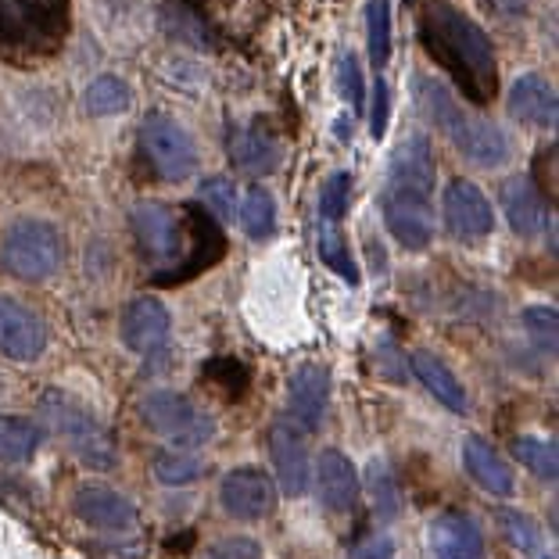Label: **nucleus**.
Wrapping results in <instances>:
<instances>
[{
	"mask_svg": "<svg viewBox=\"0 0 559 559\" xmlns=\"http://www.w3.org/2000/svg\"><path fill=\"white\" fill-rule=\"evenodd\" d=\"M419 44L444 72H452L455 86L469 105H488L499 91V69H495L491 40L474 19H466L449 0H424L419 4Z\"/></svg>",
	"mask_w": 559,
	"mask_h": 559,
	"instance_id": "1",
	"label": "nucleus"
},
{
	"mask_svg": "<svg viewBox=\"0 0 559 559\" xmlns=\"http://www.w3.org/2000/svg\"><path fill=\"white\" fill-rule=\"evenodd\" d=\"M416 97L424 100V111L430 116V122L452 140L455 151H463L466 162L480 165V169H499V165L510 158V140H506L499 126L474 116V111H466L460 100L449 94L444 83L419 75Z\"/></svg>",
	"mask_w": 559,
	"mask_h": 559,
	"instance_id": "2",
	"label": "nucleus"
},
{
	"mask_svg": "<svg viewBox=\"0 0 559 559\" xmlns=\"http://www.w3.org/2000/svg\"><path fill=\"white\" fill-rule=\"evenodd\" d=\"M69 33V0H0V58L36 66Z\"/></svg>",
	"mask_w": 559,
	"mask_h": 559,
	"instance_id": "3",
	"label": "nucleus"
},
{
	"mask_svg": "<svg viewBox=\"0 0 559 559\" xmlns=\"http://www.w3.org/2000/svg\"><path fill=\"white\" fill-rule=\"evenodd\" d=\"M0 265L15 280H47L61 265V234L44 219H19L0 240Z\"/></svg>",
	"mask_w": 559,
	"mask_h": 559,
	"instance_id": "4",
	"label": "nucleus"
},
{
	"mask_svg": "<svg viewBox=\"0 0 559 559\" xmlns=\"http://www.w3.org/2000/svg\"><path fill=\"white\" fill-rule=\"evenodd\" d=\"M40 409L47 416L50 430L91 466H111L116 463V444H111L108 430L97 424V416L91 409H83L80 402H72L61 391H47Z\"/></svg>",
	"mask_w": 559,
	"mask_h": 559,
	"instance_id": "5",
	"label": "nucleus"
},
{
	"mask_svg": "<svg viewBox=\"0 0 559 559\" xmlns=\"http://www.w3.org/2000/svg\"><path fill=\"white\" fill-rule=\"evenodd\" d=\"M140 419H144V427H151L155 435L169 438L173 449H198V444L209 441L212 435V419L187 395H176V391H151V395L140 402Z\"/></svg>",
	"mask_w": 559,
	"mask_h": 559,
	"instance_id": "6",
	"label": "nucleus"
},
{
	"mask_svg": "<svg viewBox=\"0 0 559 559\" xmlns=\"http://www.w3.org/2000/svg\"><path fill=\"white\" fill-rule=\"evenodd\" d=\"M140 147H144V158H147L151 169L169 183L187 180L198 165L194 140H190V133L183 130V126L169 116H147L144 119V126H140Z\"/></svg>",
	"mask_w": 559,
	"mask_h": 559,
	"instance_id": "7",
	"label": "nucleus"
},
{
	"mask_svg": "<svg viewBox=\"0 0 559 559\" xmlns=\"http://www.w3.org/2000/svg\"><path fill=\"white\" fill-rule=\"evenodd\" d=\"M380 212H384L391 237L409 251H424L435 237V212H430V198L424 194L388 187L384 198H380Z\"/></svg>",
	"mask_w": 559,
	"mask_h": 559,
	"instance_id": "8",
	"label": "nucleus"
},
{
	"mask_svg": "<svg viewBox=\"0 0 559 559\" xmlns=\"http://www.w3.org/2000/svg\"><path fill=\"white\" fill-rule=\"evenodd\" d=\"M219 502L234 520H262L276 506V485L270 474L255 466H237L223 477Z\"/></svg>",
	"mask_w": 559,
	"mask_h": 559,
	"instance_id": "9",
	"label": "nucleus"
},
{
	"mask_svg": "<svg viewBox=\"0 0 559 559\" xmlns=\"http://www.w3.org/2000/svg\"><path fill=\"white\" fill-rule=\"evenodd\" d=\"M47 348V326L33 309L22 301L0 295V355L15 362L40 359Z\"/></svg>",
	"mask_w": 559,
	"mask_h": 559,
	"instance_id": "10",
	"label": "nucleus"
},
{
	"mask_svg": "<svg viewBox=\"0 0 559 559\" xmlns=\"http://www.w3.org/2000/svg\"><path fill=\"white\" fill-rule=\"evenodd\" d=\"M441 209H444V223H449V230L460 240H480L495 230V215H491L488 198L480 194V187L469 183V180H452L449 187H444Z\"/></svg>",
	"mask_w": 559,
	"mask_h": 559,
	"instance_id": "11",
	"label": "nucleus"
},
{
	"mask_svg": "<svg viewBox=\"0 0 559 559\" xmlns=\"http://www.w3.org/2000/svg\"><path fill=\"white\" fill-rule=\"evenodd\" d=\"M173 320L169 309L155 298H133L122 312V341L126 348H133L136 355H162L169 348Z\"/></svg>",
	"mask_w": 559,
	"mask_h": 559,
	"instance_id": "12",
	"label": "nucleus"
},
{
	"mask_svg": "<svg viewBox=\"0 0 559 559\" xmlns=\"http://www.w3.org/2000/svg\"><path fill=\"white\" fill-rule=\"evenodd\" d=\"M330 405V373L320 362H305L290 373L287 384V409L298 430H320Z\"/></svg>",
	"mask_w": 559,
	"mask_h": 559,
	"instance_id": "13",
	"label": "nucleus"
},
{
	"mask_svg": "<svg viewBox=\"0 0 559 559\" xmlns=\"http://www.w3.org/2000/svg\"><path fill=\"white\" fill-rule=\"evenodd\" d=\"M270 455L280 477V488L287 495H305L312 485V463H309V449H305V438L295 424H273L270 427Z\"/></svg>",
	"mask_w": 559,
	"mask_h": 559,
	"instance_id": "14",
	"label": "nucleus"
},
{
	"mask_svg": "<svg viewBox=\"0 0 559 559\" xmlns=\"http://www.w3.org/2000/svg\"><path fill=\"white\" fill-rule=\"evenodd\" d=\"M72 506H75V516H80L83 524H91L97 531H108V535H122V531H130L136 524L133 502L108 485H83L80 491H75Z\"/></svg>",
	"mask_w": 559,
	"mask_h": 559,
	"instance_id": "15",
	"label": "nucleus"
},
{
	"mask_svg": "<svg viewBox=\"0 0 559 559\" xmlns=\"http://www.w3.org/2000/svg\"><path fill=\"white\" fill-rule=\"evenodd\" d=\"M438 180V165H435V151H430V140L424 133L409 136L405 144L395 151L391 158V173H388V187L399 190H413V194L430 198Z\"/></svg>",
	"mask_w": 559,
	"mask_h": 559,
	"instance_id": "16",
	"label": "nucleus"
},
{
	"mask_svg": "<svg viewBox=\"0 0 559 559\" xmlns=\"http://www.w3.org/2000/svg\"><path fill=\"white\" fill-rule=\"evenodd\" d=\"M316 491H320V502L330 513H348L355 499H359V474H355V463L345 452L326 449L316 463Z\"/></svg>",
	"mask_w": 559,
	"mask_h": 559,
	"instance_id": "17",
	"label": "nucleus"
},
{
	"mask_svg": "<svg viewBox=\"0 0 559 559\" xmlns=\"http://www.w3.org/2000/svg\"><path fill=\"white\" fill-rule=\"evenodd\" d=\"M510 116L516 122L535 126V130H556V86L542 75H520L510 91Z\"/></svg>",
	"mask_w": 559,
	"mask_h": 559,
	"instance_id": "18",
	"label": "nucleus"
},
{
	"mask_svg": "<svg viewBox=\"0 0 559 559\" xmlns=\"http://www.w3.org/2000/svg\"><path fill=\"white\" fill-rule=\"evenodd\" d=\"M430 549L435 559H485V535L469 516L444 513L430 524Z\"/></svg>",
	"mask_w": 559,
	"mask_h": 559,
	"instance_id": "19",
	"label": "nucleus"
},
{
	"mask_svg": "<svg viewBox=\"0 0 559 559\" xmlns=\"http://www.w3.org/2000/svg\"><path fill=\"white\" fill-rule=\"evenodd\" d=\"M502 212L520 237H538L549 226V209H545L542 190L527 176H516L502 187Z\"/></svg>",
	"mask_w": 559,
	"mask_h": 559,
	"instance_id": "20",
	"label": "nucleus"
},
{
	"mask_svg": "<svg viewBox=\"0 0 559 559\" xmlns=\"http://www.w3.org/2000/svg\"><path fill=\"white\" fill-rule=\"evenodd\" d=\"M226 151H230V162L240 173L248 176H270L280 165V144L270 130L262 126H248V130H234L226 140Z\"/></svg>",
	"mask_w": 559,
	"mask_h": 559,
	"instance_id": "21",
	"label": "nucleus"
},
{
	"mask_svg": "<svg viewBox=\"0 0 559 559\" xmlns=\"http://www.w3.org/2000/svg\"><path fill=\"white\" fill-rule=\"evenodd\" d=\"M413 373L419 377V384H424L430 395H435L444 409H452V413H466V388L460 384V377H455L449 366H444V359H438V355H430V352H413Z\"/></svg>",
	"mask_w": 559,
	"mask_h": 559,
	"instance_id": "22",
	"label": "nucleus"
},
{
	"mask_svg": "<svg viewBox=\"0 0 559 559\" xmlns=\"http://www.w3.org/2000/svg\"><path fill=\"white\" fill-rule=\"evenodd\" d=\"M463 463L469 469V477H474L485 491H491V495H513V469H510V463H506L499 452L491 449L488 441L466 438L463 441Z\"/></svg>",
	"mask_w": 559,
	"mask_h": 559,
	"instance_id": "23",
	"label": "nucleus"
},
{
	"mask_svg": "<svg viewBox=\"0 0 559 559\" xmlns=\"http://www.w3.org/2000/svg\"><path fill=\"white\" fill-rule=\"evenodd\" d=\"M44 430L25 416H0V463H25L40 452Z\"/></svg>",
	"mask_w": 559,
	"mask_h": 559,
	"instance_id": "24",
	"label": "nucleus"
},
{
	"mask_svg": "<svg viewBox=\"0 0 559 559\" xmlns=\"http://www.w3.org/2000/svg\"><path fill=\"white\" fill-rule=\"evenodd\" d=\"M83 105L91 116H119V111H126L133 105V94L119 75H100V80H94L91 86H86Z\"/></svg>",
	"mask_w": 559,
	"mask_h": 559,
	"instance_id": "25",
	"label": "nucleus"
},
{
	"mask_svg": "<svg viewBox=\"0 0 559 559\" xmlns=\"http://www.w3.org/2000/svg\"><path fill=\"white\" fill-rule=\"evenodd\" d=\"M499 527H502V535H506V542L513 545V549H520L531 559H545V535H542V527L527 513L499 510Z\"/></svg>",
	"mask_w": 559,
	"mask_h": 559,
	"instance_id": "26",
	"label": "nucleus"
},
{
	"mask_svg": "<svg viewBox=\"0 0 559 559\" xmlns=\"http://www.w3.org/2000/svg\"><path fill=\"white\" fill-rule=\"evenodd\" d=\"M201 469H205V463H201V455L194 449H165L155 455V477L162 485H176V488L194 485Z\"/></svg>",
	"mask_w": 559,
	"mask_h": 559,
	"instance_id": "27",
	"label": "nucleus"
},
{
	"mask_svg": "<svg viewBox=\"0 0 559 559\" xmlns=\"http://www.w3.org/2000/svg\"><path fill=\"white\" fill-rule=\"evenodd\" d=\"M316 251H320V259L334 270L341 280H348V284L355 287L359 284V265H355L352 251L345 245V237H341L337 226L330 223H320V237H316Z\"/></svg>",
	"mask_w": 559,
	"mask_h": 559,
	"instance_id": "28",
	"label": "nucleus"
},
{
	"mask_svg": "<svg viewBox=\"0 0 559 559\" xmlns=\"http://www.w3.org/2000/svg\"><path fill=\"white\" fill-rule=\"evenodd\" d=\"M237 219H240V226H245L248 237H255V240L270 237L276 230V201H273L270 190H265V187L251 190L245 209L237 212Z\"/></svg>",
	"mask_w": 559,
	"mask_h": 559,
	"instance_id": "29",
	"label": "nucleus"
},
{
	"mask_svg": "<svg viewBox=\"0 0 559 559\" xmlns=\"http://www.w3.org/2000/svg\"><path fill=\"white\" fill-rule=\"evenodd\" d=\"M513 452L516 460L524 463L531 474L549 480V485H556L559 477V460H556V444L552 441H542V438H516L513 441Z\"/></svg>",
	"mask_w": 559,
	"mask_h": 559,
	"instance_id": "30",
	"label": "nucleus"
},
{
	"mask_svg": "<svg viewBox=\"0 0 559 559\" xmlns=\"http://www.w3.org/2000/svg\"><path fill=\"white\" fill-rule=\"evenodd\" d=\"M348 194H352V176L348 173H334L320 190V223L341 226L348 212Z\"/></svg>",
	"mask_w": 559,
	"mask_h": 559,
	"instance_id": "31",
	"label": "nucleus"
},
{
	"mask_svg": "<svg viewBox=\"0 0 559 559\" xmlns=\"http://www.w3.org/2000/svg\"><path fill=\"white\" fill-rule=\"evenodd\" d=\"M524 326H527V334L535 337V345L542 352L556 355V345H559V312L552 309V305H531V309H524Z\"/></svg>",
	"mask_w": 559,
	"mask_h": 559,
	"instance_id": "32",
	"label": "nucleus"
},
{
	"mask_svg": "<svg viewBox=\"0 0 559 559\" xmlns=\"http://www.w3.org/2000/svg\"><path fill=\"white\" fill-rule=\"evenodd\" d=\"M391 58V11L388 0H370V61L384 69Z\"/></svg>",
	"mask_w": 559,
	"mask_h": 559,
	"instance_id": "33",
	"label": "nucleus"
},
{
	"mask_svg": "<svg viewBox=\"0 0 559 559\" xmlns=\"http://www.w3.org/2000/svg\"><path fill=\"white\" fill-rule=\"evenodd\" d=\"M370 495H373V510L380 520H391L399 513V488H395V477L388 474L384 463L370 466Z\"/></svg>",
	"mask_w": 559,
	"mask_h": 559,
	"instance_id": "34",
	"label": "nucleus"
},
{
	"mask_svg": "<svg viewBox=\"0 0 559 559\" xmlns=\"http://www.w3.org/2000/svg\"><path fill=\"white\" fill-rule=\"evenodd\" d=\"M201 198H205V209L215 219H234L237 215V187L226 180V176H212L201 187Z\"/></svg>",
	"mask_w": 559,
	"mask_h": 559,
	"instance_id": "35",
	"label": "nucleus"
},
{
	"mask_svg": "<svg viewBox=\"0 0 559 559\" xmlns=\"http://www.w3.org/2000/svg\"><path fill=\"white\" fill-rule=\"evenodd\" d=\"M341 91H345V97H348V105H352V108H362V105H366L359 58H355L352 50H348L345 58H341Z\"/></svg>",
	"mask_w": 559,
	"mask_h": 559,
	"instance_id": "36",
	"label": "nucleus"
},
{
	"mask_svg": "<svg viewBox=\"0 0 559 559\" xmlns=\"http://www.w3.org/2000/svg\"><path fill=\"white\" fill-rule=\"evenodd\" d=\"M205 559H262V549L248 538H226L219 545H212Z\"/></svg>",
	"mask_w": 559,
	"mask_h": 559,
	"instance_id": "37",
	"label": "nucleus"
},
{
	"mask_svg": "<svg viewBox=\"0 0 559 559\" xmlns=\"http://www.w3.org/2000/svg\"><path fill=\"white\" fill-rule=\"evenodd\" d=\"M209 377H223V388L230 391V395H240L248 384V370L237 359H219L215 366H209Z\"/></svg>",
	"mask_w": 559,
	"mask_h": 559,
	"instance_id": "38",
	"label": "nucleus"
},
{
	"mask_svg": "<svg viewBox=\"0 0 559 559\" xmlns=\"http://www.w3.org/2000/svg\"><path fill=\"white\" fill-rule=\"evenodd\" d=\"M391 556H395V542L388 535H370L348 549V559H391Z\"/></svg>",
	"mask_w": 559,
	"mask_h": 559,
	"instance_id": "39",
	"label": "nucleus"
},
{
	"mask_svg": "<svg viewBox=\"0 0 559 559\" xmlns=\"http://www.w3.org/2000/svg\"><path fill=\"white\" fill-rule=\"evenodd\" d=\"M370 126H373V136H384L388 130V83L377 75V83H373V111H370Z\"/></svg>",
	"mask_w": 559,
	"mask_h": 559,
	"instance_id": "40",
	"label": "nucleus"
}]
</instances>
